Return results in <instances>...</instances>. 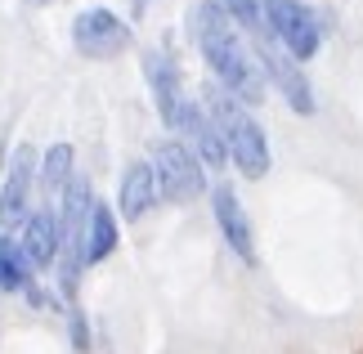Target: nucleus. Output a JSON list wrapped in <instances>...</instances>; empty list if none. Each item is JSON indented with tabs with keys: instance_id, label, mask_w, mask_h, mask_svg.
Listing matches in <instances>:
<instances>
[{
	"instance_id": "1",
	"label": "nucleus",
	"mask_w": 363,
	"mask_h": 354,
	"mask_svg": "<svg viewBox=\"0 0 363 354\" xmlns=\"http://www.w3.org/2000/svg\"><path fill=\"white\" fill-rule=\"evenodd\" d=\"M189 32H193V40H198L206 67H211L216 86L229 90L238 104H260V99H264V81H269V77H264L256 50L242 40L238 23H233L216 0H202V5L189 13Z\"/></svg>"
},
{
	"instance_id": "2",
	"label": "nucleus",
	"mask_w": 363,
	"mask_h": 354,
	"mask_svg": "<svg viewBox=\"0 0 363 354\" xmlns=\"http://www.w3.org/2000/svg\"><path fill=\"white\" fill-rule=\"evenodd\" d=\"M206 112H211L216 131L229 148V162L238 166L247 179H260L269 171V144H264V131L247 112V104H238V99L229 90H220V86H206Z\"/></svg>"
},
{
	"instance_id": "3",
	"label": "nucleus",
	"mask_w": 363,
	"mask_h": 354,
	"mask_svg": "<svg viewBox=\"0 0 363 354\" xmlns=\"http://www.w3.org/2000/svg\"><path fill=\"white\" fill-rule=\"evenodd\" d=\"M264 5V27L296 63H310L323 45V23L305 0H260Z\"/></svg>"
},
{
	"instance_id": "4",
	"label": "nucleus",
	"mask_w": 363,
	"mask_h": 354,
	"mask_svg": "<svg viewBox=\"0 0 363 354\" xmlns=\"http://www.w3.org/2000/svg\"><path fill=\"white\" fill-rule=\"evenodd\" d=\"M152 175H157V193L166 202H193L206 189V171L202 157L179 139H162L152 148Z\"/></svg>"
},
{
	"instance_id": "5",
	"label": "nucleus",
	"mask_w": 363,
	"mask_h": 354,
	"mask_svg": "<svg viewBox=\"0 0 363 354\" xmlns=\"http://www.w3.org/2000/svg\"><path fill=\"white\" fill-rule=\"evenodd\" d=\"M72 45L77 54L86 59H113V54L130 50V23L121 13L94 5V9H81L77 23H72Z\"/></svg>"
},
{
	"instance_id": "6",
	"label": "nucleus",
	"mask_w": 363,
	"mask_h": 354,
	"mask_svg": "<svg viewBox=\"0 0 363 354\" xmlns=\"http://www.w3.org/2000/svg\"><path fill=\"white\" fill-rule=\"evenodd\" d=\"M264 32H269V27H264ZM264 32H256V59H260V67H264V77H269L274 86L283 90V99L301 112V117H310V112H314V90H310V81H305L301 63L291 59V54L278 45V40L264 36Z\"/></svg>"
},
{
	"instance_id": "7",
	"label": "nucleus",
	"mask_w": 363,
	"mask_h": 354,
	"mask_svg": "<svg viewBox=\"0 0 363 354\" xmlns=\"http://www.w3.org/2000/svg\"><path fill=\"white\" fill-rule=\"evenodd\" d=\"M144 77H148V90H152V104H157V117L179 131V121H184V108L193 99L184 94V81H179V67L166 50H148L144 54Z\"/></svg>"
},
{
	"instance_id": "8",
	"label": "nucleus",
	"mask_w": 363,
	"mask_h": 354,
	"mask_svg": "<svg viewBox=\"0 0 363 354\" xmlns=\"http://www.w3.org/2000/svg\"><path fill=\"white\" fill-rule=\"evenodd\" d=\"M32 179H36V153L32 148H13L9 175L0 184V224H27L32 220Z\"/></svg>"
},
{
	"instance_id": "9",
	"label": "nucleus",
	"mask_w": 363,
	"mask_h": 354,
	"mask_svg": "<svg viewBox=\"0 0 363 354\" xmlns=\"http://www.w3.org/2000/svg\"><path fill=\"white\" fill-rule=\"evenodd\" d=\"M211 211H216V224H220V233H225V243L233 247V256H242L247 265H256V238H251V220H247L238 193H233L229 184L211 189Z\"/></svg>"
},
{
	"instance_id": "10",
	"label": "nucleus",
	"mask_w": 363,
	"mask_h": 354,
	"mask_svg": "<svg viewBox=\"0 0 363 354\" xmlns=\"http://www.w3.org/2000/svg\"><path fill=\"white\" fill-rule=\"evenodd\" d=\"M23 251L27 260H32V269H50L54 260L63 256V224H59V211H32V220L23 224Z\"/></svg>"
},
{
	"instance_id": "11",
	"label": "nucleus",
	"mask_w": 363,
	"mask_h": 354,
	"mask_svg": "<svg viewBox=\"0 0 363 354\" xmlns=\"http://www.w3.org/2000/svg\"><path fill=\"white\" fill-rule=\"evenodd\" d=\"M157 197L162 193H157L152 162H130V166H125V175L117 184V211H121V220H144Z\"/></svg>"
},
{
	"instance_id": "12",
	"label": "nucleus",
	"mask_w": 363,
	"mask_h": 354,
	"mask_svg": "<svg viewBox=\"0 0 363 354\" xmlns=\"http://www.w3.org/2000/svg\"><path fill=\"white\" fill-rule=\"evenodd\" d=\"M179 131L193 139V153L202 157V166H225V162H229L225 139H220L211 112H206L202 104H189V108H184V121H179Z\"/></svg>"
},
{
	"instance_id": "13",
	"label": "nucleus",
	"mask_w": 363,
	"mask_h": 354,
	"mask_svg": "<svg viewBox=\"0 0 363 354\" xmlns=\"http://www.w3.org/2000/svg\"><path fill=\"white\" fill-rule=\"evenodd\" d=\"M117 251V211L108 202H94L86 224V265H99Z\"/></svg>"
},
{
	"instance_id": "14",
	"label": "nucleus",
	"mask_w": 363,
	"mask_h": 354,
	"mask_svg": "<svg viewBox=\"0 0 363 354\" xmlns=\"http://www.w3.org/2000/svg\"><path fill=\"white\" fill-rule=\"evenodd\" d=\"M0 292H32V260L9 233H0Z\"/></svg>"
},
{
	"instance_id": "15",
	"label": "nucleus",
	"mask_w": 363,
	"mask_h": 354,
	"mask_svg": "<svg viewBox=\"0 0 363 354\" xmlns=\"http://www.w3.org/2000/svg\"><path fill=\"white\" fill-rule=\"evenodd\" d=\"M72 144H54L45 157H40V184H45L50 197H63L67 184H72Z\"/></svg>"
},
{
	"instance_id": "16",
	"label": "nucleus",
	"mask_w": 363,
	"mask_h": 354,
	"mask_svg": "<svg viewBox=\"0 0 363 354\" xmlns=\"http://www.w3.org/2000/svg\"><path fill=\"white\" fill-rule=\"evenodd\" d=\"M216 5L225 9V13H229V18L238 23V27H247L251 36L264 32V5H260V0H216Z\"/></svg>"
}]
</instances>
